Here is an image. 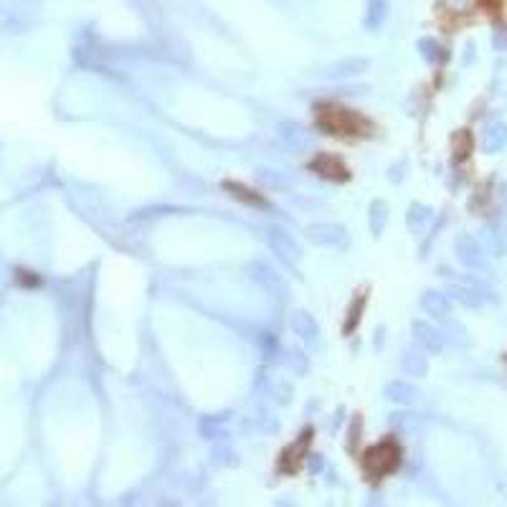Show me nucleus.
Segmentation results:
<instances>
[{"instance_id": "13", "label": "nucleus", "mask_w": 507, "mask_h": 507, "mask_svg": "<svg viewBox=\"0 0 507 507\" xmlns=\"http://www.w3.org/2000/svg\"><path fill=\"white\" fill-rule=\"evenodd\" d=\"M507 142V127L505 125H489L482 135V145L487 152H497Z\"/></svg>"}, {"instance_id": "3", "label": "nucleus", "mask_w": 507, "mask_h": 507, "mask_svg": "<svg viewBox=\"0 0 507 507\" xmlns=\"http://www.w3.org/2000/svg\"><path fill=\"white\" fill-rule=\"evenodd\" d=\"M307 239L317 246L340 249L348 246V231L340 224H312L307 226Z\"/></svg>"}, {"instance_id": "14", "label": "nucleus", "mask_w": 507, "mask_h": 507, "mask_svg": "<svg viewBox=\"0 0 507 507\" xmlns=\"http://www.w3.org/2000/svg\"><path fill=\"white\" fill-rule=\"evenodd\" d=\"M388 18V3L386 0H368V16H365V25L370 30H378Z\"/></svg>"}, {"instance_id": "18", "label": "nucleus", "mask_w": 507, "mask_h": 507, "mask_svg": "<svg viewBox=\"0 0 507 507\" xmlns=\"http://www.w3.org/2000/svg\"><path fill=\"white\" fill-rule=\"evenodd\" d=\"M449 295H452L454 300H459L462 304H467V307H477L479 304V297L474 295V290H469V287H459V284H454L452 290H449Z\"/></svg>"}, {"instance_id": "17", "label": "nucleus", "mask_w": 507, "mask_h": 507, "mask_svg": "<svg viewBox=\"0 0 507 507\" xmlns=\"http://www.w3.org/2000/svg\"><path fill=\"white\" fill-rule=\"evenodd\" d=\"M429 218H431V211H429V208H426V205L414 203V205H411V208H409V218H406V221H409L411 229L421 231V229H423V224H426Z\"/></svg>"}, {"instance_id": "8", "label": "nucleus", "mask_w": 507, "mask_h": 507, "mask_svg": "<svg viewBox=\"0 0 507 507\" xmlns=\"http://www.w3.org/2000/svg\"><path fill=\"white\" fill-rule=\"evenodd\" d=\"M457 254L459 259H462V264L467 266H482L484 264V256H482V249H479V244L472 239V236H459L457 239Z\"/></svg>"}, {"instance_id": "5", "label": "nucleus", "mask_w": 507, "mask_h": 507, "mask_svg": "<svg viewBox=\"0 0 507 507\" xmlns=\"http://www.w3.org/2000/svg\"><path fill=\"white\" fill-rule=\"evenodd\" d=\"M279 139H282V145L292 152H304L312 145L309 132L302 125H297V122H282V125H279Z\"/></svg>"}, {"instance_id": "10", "label": "nucleus", "mask_w": 507, "mask_h": 507, "mask_svg": "<svg viewBox=\"0 0 507 507\" xmlns=\"http://www.w3.org/2000/svg\"><path fill=\"white\" fill-rule=\"evenodd\" d=\"M386 393H388V399L399 406H411L418 399V388L406 383V380H393V383H388Z\"/></svg>"}, {"instance_id": "1", "label": "nucleus", "mask_w": 507, "mask_h": 507, "mask_svg": "<svg viewBox=\"0 0 507 507\" xmlns=\"http://www.w3.org/2000/svg\"><path fill=\"white\" fill-rule=\"evenodd\" d=\"M266 241L272 246V251L277 254V259L284 261L287 266H297L302 259V246L297 244V239L292 234H287L279 226H272L269 234H266Z\"/></svg>"}, {"instance_id": "19", "label": "nucleus", "mask_w": 507, "mask_h": 507, "mask_svg": "<svg viewBox=\"0 0 507 507\" xmlns=\"http://www.w3.org/2000/svg\"><path fill=\"white\" fill-rule=\"evenodd\" d=\"M284 365L292 368L297 375H302L307 370V355H302L300 351H287V358H284Z\"/></svg>"}, {"instance_id": "12", "label": "nucleus", "mask_w": 507, "mask_h": 507, "mask_svg": "<svg viewBox=\"0 0 507 507\" xmlns=\"http://www.w3.org/2000/svg\"><path fill=\"white\" fill-rule=\"evenodd\" d=\"M368 224L375 236H380L383 231H386V224H388V203L386 200H373V203H370Z\"/></svg>"}, {"instance_id": "16", "label": "nucleus", "mask_w": 507, "mask_h": 507, "mask_svg": "<svg viewBox=\"0 0 507 507\" xmlns=\"http://www.w3.org/2000/svg\"><path fill=\"white\" fill-rule=\"evenodd\" d=\"M406 373L411 375H423L426 373V355H421L418 351H406L404 353V360H401Z\"/></svg>"}, {"instance_id": "15", "label": "nucleus", "mask_w": 507, "mask_h": 507, "mask_svg": "<svg viewBox=\"0 0 507 507\" xmlns=\"http://www.w3.org/2000/svg\"><path fill=\"white\" fill-rule=\"evenodd\" d=\"M259 181L264 183V186H269V188H277V190H290V186H292V181L284 173H279V170H272V168H261L259 173Z\"/></svg>"}, {"instance_id": "20", "label": "nucleus", "mask_w": 507, "mask_h": 507, "mask_svg": "<svg viewBox=\"0 0 507 507\" xmlns=\"http://www.w3.org/2000/svg\"><path fill=\"white\" fill-rule=\"evenodd\" d=\"M418 49H421V56L426 61H436L439 59V43L436 41H431V38H421V41H418Z\"/></svg>"}, {"instance_id": "7", "label": "nucleus", "mask_w": 507, "mask_h": 507, "mask_svg": "<svg viewBox=\"0 0 507 507\" xmlns=\"http://www.w3.org/2000/svg\"><path fill=\"white\" fill-rule=\"evenodd\" d=\"M290 327H292V332H295L297 338L307 340V343H314V340H317V335H320V327H317L314 317L309 312H304V309H297V312H292Z\"/></svg>"}, {"instance_id": "11", "label": "nucleus", "mask_w": 507, "mask_h": 507, "mask_svg": "<svg viewBox=\"0 0 507 507\" xmlns=\"http://www.w3.org/2000/svg\"><path fill=\"white\" fill-rule=\"evenodd\" d=\"M423 309L429 314H434V317H447L449 312H452V300H449V295H441V292H426L421 300Z\"/></svg>"}, {"instance_id": "6", "label": "nucleus", "mask_w": 507, "mask_h": 507, "mask_svg": "<svg viewBox=\"0 0 507 507\" xmlns=\"http://www.w3.org/2000/svg\"><path fill=\"white\" fill-rule=\"evenodd\" d=\"M411 330H414V340H416L426 353H439L441 348H444V335H441L439 327H434L431 322L416 320L411 325Z\"/></svg>"}, {"instance_id": "4", "label": "nucleus", "mask_w": 507, "mask_h": 507, "mask_svg": "<svg viewBox=\"0 0 507 507\" xmlns=\"http://www.w3.org/2000/svg\"><path fill=\"white\" fill-rule=\"evenodd\" d=\"M368 67H370L368 59H363V56H351V59L332 61L330 67H325V72H322V79L343 81V79H353V76H358V74H363Z\"/></svg>"}, {"instance_id": "21", "label": "nucleus", "mask_w": 507, "mask_h": 507, "mask_svg": "<svg viewBox=\"0 0 507 507\" xmlns=\"http://www.w3.org/2000/svg\"><path fill=\"white\" fill-rule=\"evenodd\" d=\"M226 190H236L234 195H239L241 200H249V203H254V205H264V200L256 198V195H251V190H246V188L239 186V183H226Z\"/></svg>"}, {"instance_id": "2", "label": "nucleus", "mask_w": 507, "mask_h": 507, "mask_svg": "<svg viewBox=\"0 0 507 507\" xmlns=\"http://www.w3.org/2000/svg\"><path fill=\"white\" fill-rule=\"evenodd\" d=\"M396 465H399V447L391 444V441L375 444L368 452V457H365V469H368L370 474H375V477L388 474L391 469H396Z\"/></svg>"}, {"instance_id": "9", "label": "nucleus", "mask_w": 507, "mask_h": 507, "mask_svg": "<svg viewBox=\"0 0 507 507\" xmlns=\"http://www.w3.org/2000/svg\"><path fill=\"white\" fill-rule=\"evenodd\" d=\"M312 168L317 170L322 178H332V181H345V178H348L345 165L340 163L338 157H332V155H320L312 163Z\"/></svg>"}]
</instances>
